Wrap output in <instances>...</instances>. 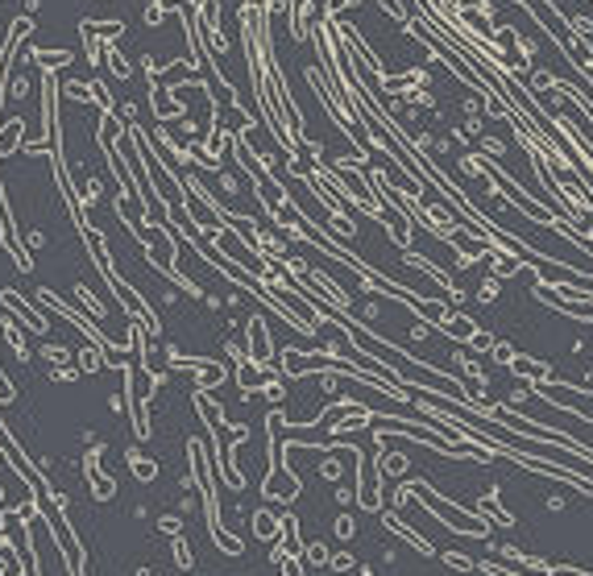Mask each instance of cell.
<instances>
[{"label": "cell", "mask_w": 593, "mask_h": 576, "mask_svg": "<svg viewBox=\"0 0 593 576\" xmlns=\"http://www.w3.org/2000/svg\"><path fill=\"white\" fill-rule=\"evenodd\" d=\"M100 365V348H87L83 353V369H96Z\"/></svg>", "instance_id": "obj_1"}]
</instances>
